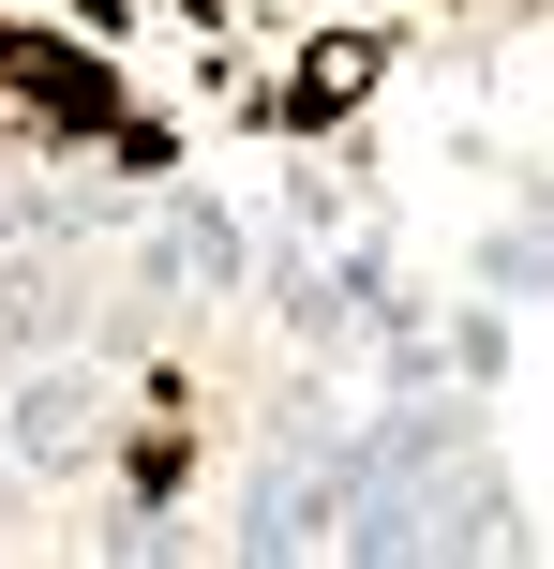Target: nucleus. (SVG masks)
<instances>
[{
	"label": "nucleus",
	"instance_id": "1",
	"mask_svg": "<svg viewBox=\"0 0 554 569\" xmlns=\"http://www.w3.org/2000/svg\"><path fill=\"white\" fill-rule=\"evenodd\" d=\"M345 510H360V465H315V480H255V510H240V555H315V540H345Z\"/></svg>",
	"mask_w": 554,
	"mask_h": 569
},
{
	"label": "nucleus",
	"instance_id": "2",
	"mask_svg": "<svg viewBox=\"0 0 554 569\" xmlns=\"http://www.w3.org/2000/svg\"><path fill=\"white\" fill-rule=\"evenodd\" d=\"M16 450L46 465V480L90 450V390H75V375H30V390H16Z\"/></svg>",
	"mask_w": 554,
	"mask_h": 569
},
{
	"label": "nucleus",
	"instance_id": "3",
	"mask_svg": "<svg viewBox=\"0 0 554 569\" xmlns=\"http://www.w3.org/2000/svg\"><path fill=\"white\" fill-rule=\"evenodd\" d=\"M165 270H195V284H225V270H240V240H225V226H210V210H195V226H165Z\"/></svg>",
	"mask_w": 554,
	"mask_h": 569
}]
</instances>
